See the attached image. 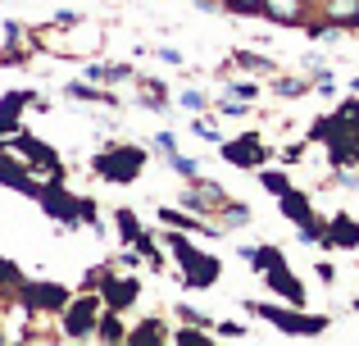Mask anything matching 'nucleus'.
<instances>
[{
  "label": "nucleus",
  "mask_w": 359,
  "mask_h": 346,
  "mask_svg": "<svg viewBox=\"0 0 359 346\" xmlns=\"http://www.w3.org/2000/svg\"><path fill=\"white\" fill-rule=\"evenodd\" d=\"M259 319H273L282 333H300V338H314V333L327 328L323 314H296V310H278V305H250Z\"/></svg>",
  "instance_id": "nucleus-1"
},
{
  "label": "nucleus",
  "mask_w": 359,
  "mask_h": 346,
  "mask_svg": "<svg viewBox=\"0 0 359 346\" xmlns=\"http://www.w3.org/2000/svg\"><path fill=\"white\" fill-rule=\"evenodd\" d=\"M141 160H146V155L141 151H132V146H114V151H105L96 160V169L109 178V182H132V178L141 173Z\"/></svg>",
  "instance_id": "nucleus-2"
},
{
  "label": "nucleus",
  "mask_w": 359,
  "mask_h": 346,
  "mask_svg": "<svg viewBox=\"0 0 359 346\" xmlns=\"http://www.w3.org/2000/svg\"><path fill=\"white\" fill-rule=\"evenodd\" d=\"M96 324H100L96 296H82L78 305L64 310V338H96Z\"/></svg>",
  "instance_id": "nucleus-3"
},
{
  "label": "nucleus",
  "mask_w": 359,
  "mask_h": 346,
  "mask_svg": "<svg viewBox=\"0 0 359 346\" xmlns=\"http://www.w3.org/2000/svg\"><path fill=\"white\" fill-rule=\"evenodd\" d=\"M282 214H287L291 223H300V237H305V241H318L314 210H309V201H305L300 192H282Z\"/></svg>",
  "instance_id": "nucleus-4"
},
{
  "label": "nucleus",
  "mask_w": 359,
  "mask_h": 346,
  "mask_svg": "<svg viewBox=\"0 0 359 346\" xmlns=\"http://www.w3.org/2000/svg\"><path fill=\"white\" fill-rule=\"evenodd\" d=\"M23 301L32 305V310H64L69 305V292L55 283H41V287H23Z\"/></svg>",
  "instance_id": "nucleus-5"
},
{
  "label": "nucleus",
  "mask_w": 359,
  "mask_h": 346,
  "mask_svg": "<svg viewBox=\"0 0 359 346\" xmlns=\"http://www.w3.org/2000/svg\"><path fill=\"white\" fill-rule=\"evenodd\" d=\"M264 274H269V287L282 296V301H296V305L305 301V287H300L296 274H287V265H273V269H264Z\"/></svg>",
  "instance_id": "nucleus-6"
},
{
  "label": "nucleus",
  "mask_w": 359,
  "mask_h": 346,
  "mask_svg": "<svg viewBox=\"0 0 359 346\" xmlns=\"http://www.w3.org/2000/svg\"><path fill=\"white\" fill-rule=\"evenodd\" d=\"M182 269H187V287H210L214 274H219V260H205L201 251H191V255L182 260Z\"/></svg>",
  "instance_id": "nucleus-7"
},
{
  "label": "nucleus",
  "mask_w": 359,
  "mask_h": 346,
  "mask_svg": "<svg viewBox=\"0 0 359 346\" xmlns=\"http://www.w3.org/2000/svg\"><path fill=\"white\" fill-rule=\"evenodd\" d=\"M223 160H232V164H259L264 160V146H259V137H237V142H228L223 146Z\"/></svg>",
  "instance_id": "nucleus-8"
},
{
  "label": "nucleus",
  "mask_w": 359,
  "mask_h": 346,
  "mask_svg": "<svg viewBox=\"0 0 359 346\" xmlns=\"http://www.w3.org/2000/svg\"><path fill=\"white\" fill-rule=\"evenodd\" d=\"M264 14L273 23H300L305 18V0H264Z\"/></svg>",
  "instance_id": "nucleus-9"
},
{
  "label": "nucleus",
  "mask_w": 359,
  "mask_h": 346,
  "mask_svg": "<svg viewBox=\"0 0 359 346\" xmlns=\"http://www.w3.org/2000/svg\"><path fill=\"white\" fill-rule=\"evenodd\" d=\"M105 301H109V310H123V305H132L137 301V283H132V278H109L105 283Z\"/></svg>",
  "instance_id": "nucleus-10"
},
{
  "label": "nucleus",
  "mask_w": 359,
  "mask_h": 346,
  "mask_svg": "<svg viewBox=\"0 0 359 346\" xmlns=\"http://www.w3.org/2000/svg\"><path fill=\"white\" fill-rule=\"evenodd\" d=\"M182 201L191 205V210H210V205H223V192H219V187H210V182H201V187H191Z\"/></svg>",
  "instance_id": "nucleus-11"
},
{
  "label": "nucleus",
  "mask_w": 359,
  "mask_h": 346,
  "mask_svg": "<svg viewBox=\"0 0 359 346\" xmlns=\"http://www.w3.org/2000/svg\"><path fill=\"white\" fill-rule=\"evenodd\" d=\"M323 14L332 23H359V0H323Z\"/></svg>",
  "instance_id": "nucleus-12"
},
{
  "label": "nucleus",
  "mask_w": 359,
  "mask_h": 346,
  "mask_svg": "<svg viewBox=\"0 0 359 346\" xmlns=\"http://www.w3.org/2000/svg\"><path fill=\"white\" fill-rule=\"evenodd\" d=\"M250 265H259V269H273V265H282V255H278V246H245L241 251Z\"/></svg>",
  "instance_id": "nucleus-13"
},
{
  "label": "nucleus",
  "mask_w": 359,
  "mask_h": 346,
  "mask_svg": "<svg viewBox=\"0 0 359 346\" xmlns=\"http://www.w3.org/2000/svg\"><path fill=\"white\" fill-rule=\"evenodd\" d=\"M96 82H123L128 78V64H96V69H87Z\"/></svg>",
  "instance_id": "nucleus-14"
},
{
  "label": "nucleus",
  "mask_w": 359,
  "mask_h": 346,
  "mask_svg": "<svg viewBox=\"0 0 359 346\" xmlns=\"http://www.w3.org/2000/svg\"><path fill=\"white\" fill-rule=\"evenodd\" d=\"M96 338H105V342H123V328H118V310L100 314V328H96Z\"/></svg>",
  "instance_id": "nucleus-15"
},
{
  "label": "nucleus",
  "mask_w": 359,
  "mask_h": 346,
  "mask_svg": "<svg viewBox=\"0 0 359 346\" xmlns=\"http://www.w3.org/2000/svg\"><path fill=\"white\" fill-rule=\"evenodd\" d=\"M23 91H18V96H9V100H0V133H5V128H14V119H18V105H23Z\"/></svg>",
  "instance_id": "nucleus-16"
},
{
  "label": "nucleus",
  "mask_w": 359,
  "mask_h": 346,
  "mask_svg": "<svg viewBox=\"0 0 359 346\" xmlns=\"http://www.w3.org/2000/svg\"><path fill=\"white\" fill-rule=\"evenodd\" d=\"M141 100H146L150 109H168L164 105V87H159V82H146V87H141Z\"/></svg>",
  "instance_id": "nucleus-17"
},
{
  "label": "nucleus",
  "mask_w": 359,
  "mask_h": 346,
  "mask_svg": "<svg viewBox=\"0 0 359 346\" xmlns=\"http://www.w3.org/2000/svg\"><path fill=\"white\" fill-rule=\"evenodd\" d=\"M164 338H168V333H164V328H159V324H155V319H150V324H146V328H137V333H132V342H164Z\"/></svg>",
  "instance_id": "nucleus-18"
},
{
  "label": "nucleus",
  "mask_w": 359,
  "mask_h": 346,
  "mask_svg": "<svg viewBox=\"0 0 359 346\" xmlns=\"http://www.w3.org/2000/svg\"><path fill=\"white\" fill-rule=\"evenodd\" d=\"M168 160H173V169H177V173H182V178H187V182H196V173H201V164H196V160H182V155H177V151H173V155H168Z\"/></svg>",
  "instance_id": "nucleus-19"
},
{
  "label": "nucleus",
  "mask_w": 359,
  "mask_h": 346,
  "mask_svg": "<svg viewBox=\"0 0 359 346\" xmlns=\"http://www.w3.org/2000/svg\"><path fill=\"white\" fill-rule=\"evenodd\" d=\"M228 228H245V223H250V210H245V205H228Z\"/></svg>",
  "instance_id": "nucleus-20"
},
{
  "label": "nucleus",
  "mask_w": 359,
  "mask_h": 346,
  "mask_svg": "<svg viewBox=\"0 0 359 346\" xmlns=\"http://www.w3.org/2000/svg\"><path fill=\"white\" fill-rule=\"evenodd\" d=\"M337 241H346V246H355V241H359V228H355V223H337Z\"/></svg>",
  "instance_id": "nucleus-21"
},
{
  "label": "nucleus",
  "mask_w": 359,
  "mask_h": 346,
  "mask_svg": "<svg viewBox=\"0 0 359 346\" xmlns=\"http://www.w3.org/2000/svg\"><path fill=\"white\" fill-rule=\"evenodd\" d=\"M264 187H269V192H291V187H287V173H264Z\"/></svg>",
  "instance_id": "nucleus-22"
},
{
  "label": "nucleus",
  "mask_w": 359,
  "mask_h": 346,
  "mask_svg": "<svg viewBox=\"0 0 359 346\" xmlns=\"http://www.w3.org/2000/svg\"><path fill=\"white\" fill-rule=\"evenodd\" d=\"M69 96H78V100H105V96H100V91L82 87V82H69Z\"/></svg>",
  "instance_id": "nucleus-23"
},
{
  "label": "nucleus",
  "mask_w": 359,
  "mask_h": 346,
  "mask_svg": "<svg viewBox=\"0 0 359 346\" xmlns=\"http://www.w3.org/2000/svg\"><path fill=\"white\" fill-rule=\"evenodd\" d=\"M232 9H241V14H264V0H228Z\"/></svg>",
  "instance_id": "nucleus-24"
},
{
  "label": "nucleus",
  "mask_w": 359,
  "mask_h": 346,
  "mask_svg": "<svg viewBox=\"0 0 359 346\" xmlns=\"http://www.w3.org/2000/svg\"><path fill=\"white\" fill-rule=\"evenodd\" d=\"M296 91H305V82H300V78H282L278 82V96H296Z\"/></svg>",
  "instance_id": "nucleus-25"
},
{
  "label": "nucleus",
  "mask_w": 359,
  "mask_h": 346,
  "mask_svg": "<svg viewBox=\"0 0 359 346\" xmlns=\"http://www.w3.org/2000/svg\"><path fill=\"white\" fill-rule=\"evenodd\" d=\"M155 151L173 155V151H177V137H173V133H159V137H155Z\"/></svg>",
  "instance_id": "nucleus-26"
},
{
  "label": "nucleus",
  "mask_w": 359,
  "mask_h": 346,
  "mask_svg": "<svg viewBox=\"0 0 359 346\" xmlns=\"http://www.w3.org/2000/svg\"><path fill=\"white\" fill-rule=\"evenodd\" d=\"M237 60H241V64H250V69H259V73H264V69H273V64H269V60H259V55H245V51L237 55Z\"/></svg>",
  "instance_id": "nucleus-27"
},
{
  "label": "nucleus",
  "mask_w": 359,
  "mask_h": 346,
  "mask_svg": "<svg viewBox=\"0 0 359 346\" xmlns=\"http://www.w3.org/2000/svg\"><path fill=\"white\" fill-rule=\"evenodd\" d=\"M182 105L187 109H205V96H201V91H182Z\"/></svg>",
  "instance_id": "nucleus-28"
},
{
  "label": "nucleus",
  "mask_w": 359,
  "mask_h": 346,
  "mask_svg": "<svg viewBox=\"0 0 359 346\" xmlns=\"http://www.w3.org/2000/svg\"><path fill=\"white\" fill-rule=\"evenodd\" d=\"M0 283H14L18 287V274H14V265H9V260H0Z\"/></svg>",
  "instance_id": "nucleus-29"
},
{
  "label": "nucleus",
  "mask_w": 359,
  "mask_h": 346,
  "mask_svg": "<svg viewBox=\"0 0 359 346\" xmlns=\"http://www.w3.org/2000/svg\"><path fill=\"white\" fill-rule=\"evenodd\" d=\"M164 219H168V223H182V214H177V210H164ZM187 228H196V232H210L205 223H187Z\"/></svg>",
  "instance_id": "nucleus-30"
},
{
  "label": "nucleus",
  "mask_w": 359,
  "mask_h": 346,
  "mask_svg": "<svg viewBox=\"0 0 359 346\" xmlns=\"http://www.w3.org/2000/svg\"><path fill=\"white\" fill-rule=\"evenodd\" d=\"M219 109H223V114H245V105H241V96H237V100H219Z\"/></svg>",
  "instance_id": "nucleus-31"
},
{
  "label": "nucleus",
  "mask_w": 359,
  "mask_h": 346,
  "mask_svg": "<svg viewBox=\"0 0 359 346\" xmlns=\"http://www.w3.org/2000/svg\"><path fill=\"white\" fill-rule=\"evenodd\" d=\"M177 342H205V333H196V328H182V333H177Z\"/></svg>",
  "instance_id": "nucleus-32"
},
{
  "label": "nucleus",
  "mask_w": 359,
  "mask_h": 346,
  "mask_svg": "<svg viewBox=\"0 0 359 346\" xmlns=\"http://www.w3.org/2000/svg\"><path fill=\"white\" fill-rule=\"evenodd\" d=\"M201 5H210V0H201Z\"/></svg>",
  "instance_id": "nucleus-33"
}]
</instances>
